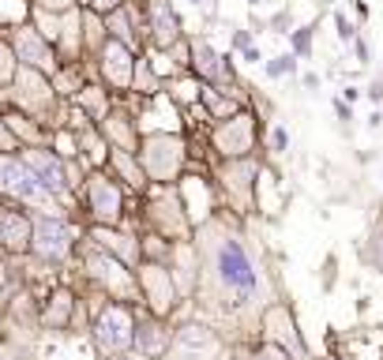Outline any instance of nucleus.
<instances>
[{
	"label": "nucleus",
	"mask_w": 383,
	"mask_h": 360,
	"mask_svg": "<svg viewBox=\"0 0 383 360\" xmlns=\"http://www.w3.org/2000/svg\"><path fill=\"white\" fill-rule=\"evenodd\" d=\"M248 4H259V0H248Z\"/></svg>",
	"instance_id": "de8ad7c7"
},
{
	"label": "nucleus",
	"mask_w": 383,
	"mask_h": 360,
	"mask_svg": "<svg viewBox=\"0 0 383 360\" xmlns=\"http://www.w3.org/2000/svg\"><path fill=\"white\" fill-rule=\"evenodd\" d=\"M79 312V293L72 285H53L42 297V330H72Z\"/></svg>",
	"instance_id": "412c9836"
},
{
	"label": "nucleus",
	"mask_w": 383,
	"mask_h": 360,
	"mask_svg": "<svg viewBox=\"0 0 383 360\" xmlns=\"http://www.w3.org/2000/svg\"><path fill=\"white\" fill-rule=\"evenodd\" d=\"M83 233H79L75 218L68 214H45V210H34V236H31V259L45 263V266H68L75 263V248Z\"/></svg>",
	"instance_id": "20e7f679"
},
{
	"label": "nucleus",
	"mask_w": 383,
	"mask_h": 360,
	"mask_svg": "<svg viewBox=\"0 0 383 360\" xmlns=\"http://www.w3.org/2000/svg\"><path fill=\"white\" fill-rule=\"evenodd\" d=\"M11 90H16V98H11V102H16L19 113L34 116L38 124H45V128L57 124V87H53L49 75L34 72V68H23V64H19L16 79H11Z\"/></svg>",
	"instance_id": "1a4fd4ad"
},
{
	"label": "nucleus",
	"mask_w": 383,
	"mask_h": 360,
	"mask_svg": "<svg viewBox=\"0 0 383 360\" xmlns=\"http://www.w3.org/2000/svg\"><path fill=\"white\" fill-rule=\"evenodd\" d=\"M109 360H147L143 353H136V349H128V353H121V356H109Z\"/></svg>",
	"instance_id": "37998d69"
},
{
	"label": "nucleus",
	"mask_w": 383,
	"mask_h": 360,
	"mask_svg": "<svg viewBox=\"0 0 383 360\" xmlns=\"http://www.w3.org/2000/svg\"><path fill=\"white\" fill-rule=\"evenodd\" d=\"M34 8H45V11H68V8H75V0H34Z\"/></svg>",
	"instance_id": "e433bc0d"
},
{
	"label": "nucleus",
	"mask_w": 383,
	"mask_h": 360,
	"mask_svg": "<svg viewBox=\"0 0 383 360\" xmlns=\"http://www.w3.org/2000/svg\"><path fill=\"white\" fill-rule=\"evenodd\" d=\"M361 259L368 266H376V271H383V214L372 222V229H368V240L361 248Z\"/></svg>",
	"instance_id": "7c9ffc66"
},
{
	"label": "nucleus",
	"mask_w": 383,
	"mask_h": 360,
	"mask_svg": "<svg viewBox=\"0 0 383 360\" xmlns=\"http://www.w3.org/2000/svg\"><path fill=\"white\" fill-rule=\"evenodd\" d=\"M368 98L379 102V98H383V83H372V87H368Z\"/></svg>",
	"instance_id": "a18cd8bd"
},
{
	"label": "nucleus",
	"mask_w": 383,
	"mask_h": 360,
	"mask_svg": "<svg viewBox=\"0 0 383 360\" xmlns=\"http://www.w3.org/2000/svg\"><path fill=\"white\" fill-rule=\"evenodd\" d=\"M109 177H117L124 184V192H131V195H143L151 188V180H147V173H143V165H139V154H131V151H109Z\"/></svg>",
	"instance_id": "5701e85b"
},
{
	"label": "nucleus",
	"mask_w": 383,
	"mask_h": 360,
	"mask_svg": "<svg viewBox=\"0 0 383 360\" xmlns=\"http://www.w3.org/2000/svg\"><path fill=\"white\" fill-rule=\"evenodd\" d=\"M169 338H173V327L169 319H158L151 315L147 308H136V345L131 349L143 353L147 360H166V349H169Z\"/></svg>",
	"instance_id": "aec40b11"
},
{
	"label": "nucleus",
	"mask_w": 383,
	"mask_h": 360,
	"mask_svg": "<svg viewBox=\"0 0 383 360\" xmlns=\"http://www.w3.org/2000/svg\"><path fill=\"white\" fill-rule=\"evenodd\" d=\"M151 42L158 49H173L180 42V19L169 0H151Z\"/></svg>",
	"instance_id": "b1692460"
},
{
	"label": "nucleus",
	"mask_w": 383,
	"mask_h": 360,
	"mask_svg": "<svg viewBox=\"0 0 383 360\" xmlns=\"http://www.w3.org/2000/svg\"><path fill=\"white\" fill-rule=\"evenodd\" d=\"M256 177H259V165L252 158H233L218 169V188L226 195V203L237 218L252 214L256 210Z\"/></svg>",
	"instance_id": "f8f14e48"
},
{
	"label": "nucleus",
	"mask_w": 383,
	"mask_h": 360,
	"mask_svg": "<svg viewBox=\"0 0 383 360\" xmlns=\"http://www.w3.org/2000/svg\"><path fill=\"white\" fill-rule=\"evenodd\" d=\"M222 353H226V334L203 319H188L173 327L166 360H222Z\"/></svg>",
	"instance_id": "9d476101"
},
{
	"label": "nucleus",
	"mask_w": 383,
	"mask_h": 360,
	"mask_svg": "<svg viewBox=\"0 0 383 360\" xmlns=\"http://www.w3.org/2000/svg\"><path fill=\"white\" fill-rule=\"evenodd\" d=\"M312 53V26H301L293 31V57H308Z\"/></svg>",
	"instance_id": "f704fd0d"
},
{
	"label": "nucleus",
	"mask_w": 383,
	"mask_h": 360,
	"mask_svg": "<svg viewBox=\"0 0 383 360\" xmlns=\"http://www.w3.org/2000/svg\"><path fill=\"white\" fill-rule=\"evenodd\" d=\"M237 360H293L282 345H274L267 338H259V342H244V345H237Z\"/></svg>",
	"instance_id": "c85d7f7f"
},
{
	"label": "nucleus",
	"mask_w": 383,
	"mask_h": 360,
	"mask_svg": "<svg viewBox=\"0 0 383 360\" xmlns=\"http://www.w3.org/2000/svg\"><path fill=\"white\" fill-rule=\"evenodd\" d=\"M23 146H19V139L11 136V128H8V120L0 116V154H19Z\"/></svg>",
	"instance_id": "72a5a7b5"
},
{
	"label": "nucleus",
	"mask_w": 383,
	"mask_h": 360,
	"mask_svg": "<svg viewBox=\"0 0 383 360\" xmlns=\"http://www.w3.org/2000/svg\"><path fill=\"white\" fill-rule=\"evenodd\" d=\"M19 158L31 165V173L38 177V184H42L49 195H57L64 207L75 203V192H72V184H68V173H64V158H57L49 146H23Z\"/></svg>",
	"instance_id": "f3484780"
},
{
	"label": "nucleus",
	"mask_w": 383,
	"mask_h": 360,
	"mask_svg": "<svg viewBox=\"0 0 383 360\" xmlns=\"http://www.w3.org/2000/svg\"><path fill=\"white\" fill-rule=\"evenodd\" d=\"M353 42H357V57H361V64H368V60H372V49H368V45L361 42V38H353Z\"/></svg>",
	"instance_id": "a19ab883"
},
{
	"label": "nucleus",
	"mask_w": 383,
	"mask_h": 360,
	"mask_svg": "<svg viewBox=\"0 0 383 360\" xmlns=\"http://www.w3.org/2000/svg\"><path fill=\"white\" fill-rule=\"evenodd\" d=\"M320 360H342V356H335V353H327V356H320Z\"/></svg>",
	"instance_id": "49530a36"
},
{
	"label": "nucleus",
	"mask_w": 383,
	"mask_h": 360,
	"mask_svg": "<svg viewBox=\"0 0 383 360\" xmlns=\"http://www.w3.org/2000/svg\"><path fill=\"white\" fill-rule=\"evenodd\" d=\"M200 102L207 105V113L210 116H215V120H230L233 113H241V109H237V102L233 98H226V94H218V90L215 87H200Z\"/></svg>",
	"instance_id": "c756f323"
},
{
	"label": "nucleus",
	"mask_w": 383,
	"mask_h": 360,
	"mask_svg": "<svg viewBox=\"0 0 383 360\" xmlns=\"http://www.w3.org/2000/svg\"><path fill=\"white\" fill-rule=\"evenodd\" d=\"M0 199H11V203L31 207V210H45V214H68L72 218V210L38 184V177L19 154H0Z\"/></svg>",
	"instance_id": "423d86ee"
},
{
	"label": "nucleus",
	"mask_w": 383,
	"mask_h": 360,
	"mask_svg": "<svg viewBox=\"0 0 383 360\" xmlns=\"http://www.w3.org/2000/svg\"><path fill=\"white\" fill-rule=\"evenodd\" d=\"M256 136H259L256 116L241 109L230 120H218L215 131H210V143H215V151L222 154V162H233V158H252Z\"/></svg>",
	"instance_id": "4468645a"
},
{
	"label": "nucleus",
	"mask_w": 383,
	"mask_h": 360,
	"mask_svg": "<svg viewBox=\"0 0 383 360\" xmlns=\"http://www.w3.org/2000/svg\"><path fill=\"white\" fill-rule=\"evenodd\" d=\"M271 146H274V151H286V146H289V131H286L282 124L271 131Z\"/></svg>",
	"instance_id": "4c0bfd02"
},
{
	"label": "nucleus",
	"mask_w": 383,
	"mask_h": 360,
	"mask_svg": "<svg viewBox=\"0 0 383 360\" xmlns=\"http://www.w3.org/2000/svg\"><path fill=\"white\" fill-rule=\"evenodd\" d=\"M136 53H131L124 42L109 38L102 49H98V68H102V79L109 83V90H131L136 83Z\"/></svg>",
	"instance_id": "a211bd4d"
},
{
	"label": "nucleus",
	"mask_w": 383,
	"mask_h": 360,
	"mask_svg": "<svg viewBox=\"0 0 383 360\" xmlns=\"http://www.w3.org/2000/svg\"><path fill=\"white\" fill-rule=\"evenodd\" d=\"M248 45H252V31H237V34H233V49L244 53Z\"/></svg>",
	"instance_id": "ea45409f"
},
{
	"label": "nucleus",
	"mask_w": 383,
	"mask_h": 360,
	"mask_svg": "<svg viewBox=\"0 0 383 360\" xmlns=\"http://www.w3.org/2000/svg\"><path fill=\"white\" fill-rule=\"evenodd\" d=\"M75 263L83 266V282L90 289H98L105 300H124V304H139V282H136V271L128 263H121L117 256H109L105 248L90 244L83 236L75 248Z\"/></svg>",
	"instance_id": "f03ea898"
},
{
	"label": "nucleus",
	"mask_w": 383,
	"mask_h": 360,
	"mask_svg": "<svg viewBox=\"0 0 383 360\" xmlns=\"http://www.w3.org/2000/svg\"><path fill=\"white\" fill-rule=\"evenodd\" d=\"M8 45H11V53H16V60L23 64V68H34V72H42V75H57V68H60V57H57V49H53L45 38H42V31L38 26H31V23H19V26H11V34H8Z\"/></svg>",
	"instance_id": "ddd939ff"
},
{
	"label": "nucleus",
	"mask_w": 383,
	"mask_h": 360,
	"mask_svg": "<svg viewBox=\"0 0 383 360\" xmlns=\"http://www.w3.org/2000/svg\"><path fill=\"white\" fill-rule=\"evenodd\" d=\"M90 345L102 360L109 356H121L136 345V304H124V300H105L102 308L90 319Z\"/></svg>",
	"instance_id": "39448f33"
},
{
	"label": "nucleus",
	"mask_w": 383,
	"mask_h": 360,
	"mask_svg": "<svg viewBox=\"0 0 383 360\" xmlns=\"http://www.w3.org/2000/svg\"><path fill=\"white\" fill-rule=\"evenodd\" d=\"M259 338L282 345L293 360H312L308 345H305V338H301V330H297V319H293V312H289L286 300L267 304V312L259 315Z\"/></svg>",
	"instance_id": "2eb2a0df"
},
{
	"label": "nucleus",
	"mask_w": 383,
	"mask_h": 360,
	"mask_svg": "<svg viewBox=\"0 0 383 360\" xmlns=\"http://www.w3.org/2000/svg\"><path fill=\"white\" fill-rule=\"evenodd\" d=\"M19 72V60H16V53H11V45L0 38V90L11 87V79H16Z\"/></svg>",
	"instance_id": "2f4dec72"
},
{
	"label": "nucleus",
	"mask_w": 383,
	"mask_h": 360,
	"mask_svg": "<svg viewBox=\"0 0 383 360\" xmlns=\"http://www.w3.org/2000/svg\"><path fill=\"white\" fill-rule=\"evenodd\" d=\"M90 4H95L90 11H98V16H109V11H113V8H121L124 0H90Z\"/></svg>",
	"instance_id": "58836bf2"
},
{
	"label": "nucleus",
	"mask_w": 383,
	"mask_h": 360,
	"mask_svg": "<svg viewBox=\"0 0 383 360\" xmlns=\"http://www.w3.org/2000/svg\"><path fill=\"white\" fill-rule=\"evenodd\" d=\"M83 236L90 240V244L105 248L109 256H117L121 263H128L131 271L143 263V251H139V233H128L124 225H87Z\"/></svg>",
	"instance_id": "6ab92c4d"
},
{
	"label": "nucleus",
	"mask_w": 383,
	"mask_h": 360,
	"mask_svg": "<svg viewBox=\"0 0 383 360\" xmlns=\"http://www.w3.org/2000/svg\"><path fill=\"white\" fill-rule=\"evenodd\" d=\"M75 203L83 207L87 225H124L128 207H124V184L109 177V169H90Z\"/></svg>",
	"instance_id": "0eeeda50"
},
{
	"label": "nucleus",
	"mask_w": 383,
	"mask_h": 360,
	"mask_svg": "<svg viewBox=\"0 0 383 360\" xmlns=\"http://www.w3.org/2000/svg\"><path fill=\"white\" fill-rule=\"evenodd\" d=\"M136 282H139V304L158 319H169L180 304L177 278L166 263H139L136 266Z\"/></svg>",
	"instance_id": "9b49d317"
},
{
	"label": "nucleus",
	"mask_w": 383,
	"mask_h": 360,
	"mask_svg": "<svg viewBox=\"0 0 383 360\" xmlns=\"http://www.w3.org/2000/svg\"><path fill=\"white\" fill-rule=\"evenodd\" d=\"M139 199H143V210H139L143 233H158L173 240V244L195 236V218L184 207V195L177 192V184H151Z\"/></svg>",
	"instance_id": "7ed1b4c3"
},
{
	"label": "nucleus",
	"mask_w": 383,
	"mask_h": 360,
	"mask_svg": "<svg viewBox=\"0 0 383 360\" xmlns=\"http://www.w3.org/2000/svg\"><path fill=\"white\" fill-rule=\"evenodd\" d=\"M335 26H338V38H342V42H353V38H357V31H353V23H350L346 16H335Z\"/></svg>",
	"instance_id": "c9c22d12"
},
{
	"label": "nucleus",
	"mask_w": 383,
	"mask_h": 360,
	"mask_svg": "<svg viewBox=\"0 0 383 360\" xmlns=\"http://www.w3.org/2000/svg\"><path fill=\"white\" fill-rule=\"evenodd\" d=\"M105 31H109V38H117V42H124L131 53H139V31H136V11H131V4L124 0L121 8H113L109 16H105Z\"/></svg>",
	"instance_id": "a878e982"
},
{
	"label": "nucleus",
	"mask_w": 383,
	"mask_h": 360,
	"mask_svg": "<svg viewBox=\"0 0 383 360\" xmlns=\"http://www.w3.org/2000/svg\"><path fill=\"white\" fill-rule=\"evenodd\" d=\"M136 154L151 184H180L184 165H188V143L177 131H147Z\"/></svg>",
	"instance_id": "6e6552de"
},
{
	"label": "nucleus",
	"mask_w": 383,
	"mask_h": 360,
	"mask_svg": "<svg viewBox=\"0 0 383 360\" xmlns=\"http://www.w3.org/2000/svg\"><path fill=\"white\" fill-rule=\"evenodd\" d=\"M75 105H79V113H87L90 120H95V124H102L105 116H109V90L105 87H83L75 94Z\"/></svg>",
	"instance_id": "bb28decb"
},
{
	"label": "nucleus",
	"mask_w": 383,
	"mask_h": 360,
	"mask_svg": "<svg viewBox=\"0 0 383 360\" xmlns=\"http://www.w3.org/2000/svg\"><path fill=\"white\" fill-rule=\"evenodd\" d=\"M192 4H203V0H192Z\"/></svg>",
	"instance_id": "09e8293b"
},
{
	"label": "nucleus",
	"mask_w": 383,
	"mask_h": 360,
	"mask_svg": "<svg viewBox=\"0 0 383 360\" xmlns=\"http://www.w3.org/2000/svg\"><path fill=\"white\" fill-rule=\"evenodd\" d=\"M293 68H297V57H293V53H286V57H274V60H267V75H271V79L293 75Z\"/></svg>",
	"instance_id": "473e14b6"
},
{
	"label": "nucleus",
	"mask_w": 383,
	"mask_h": 360,
	"mask_svg": "<svg viewBox=\"0 0 383 360\" xmlns=\"http://www.w3.org/2000/svg\"><path fill=\"white\" fill-rule=\"evenodd\" d=\"M173 240L158 236V233H139V251H143V263H166L173 259Z\"/></svg>",
	"instance_id": "cd10ccee"
},
{
	"label": "nucleus",
	"mask_w": 383,
	"mask_h": 360,
	"mask_svg": "<svg viewBox=\"0 0 383 360\" xmlns=\"http://www.w3.org/2000/svg\"><path fill=\"white\" fill-rule=\"evenodd\" d=\"M192 72L200 75L207 87H215V83H222V79L233 75L230 57H218L207 42H192Z\"/></svg>",
	"instance_id": "393cba45"
},
{
	"label": "nucleus",
	"mask_w": 383,
	"mask_h": 360,
	"mask_svg": "<svg viewBox=\"0 0 383 360\" xmlns=\"http://www.w3.org/2000/svg\"><path fill=\"white\" fill-rule=\"evenodd\" d=\"M98 128H102V136L109 139L113 151H131V154L139 151V139L143 136H139V124H136V116H131V113L109 109V116H105Z\"/></svg>",
	"instance_id": "4be33fe9"
},
{
	"label": "nucleus",
	"mask_w": 383,
	"mask_h": 360,
	"mask_svg": "<svg viewBox=\"0 0 383 360\" xmlns=\"http://www.w3.org/2000/svg\"><path fill=\"white\" fill-rule=\"evenodd\" d=\"M195 251H200V282H195V308L203 323L218 327L222 334L244 327L259 330V315L274 304V285L267 278V266L248 244L237 218L230 214H207L195 222Z\"/></svg>",
	"instance_id": "f257e3e1"
},
{
	"label": "nucleus",
	"mask_w": 383,
	"mask_h": 360,
	"mask_svg": "<svg viewBox=\"0 0 383 360\" xmlns=\"http://www.w3.org/2000/svg\"><path fill=\"white\" fill-rule=\"evenodd\" d=\"M244 60H248V64H259V49L248 45V49H244Z\"/></svg>",
	"instance_id": "c03bdc74"
},
{
	"label": "nucleus",
	"mask_w": 383,
	"mask_h": 360,
	"mask_svg": "<svg viewBox=\"0 0 383 360\" xmlns=\"http://www.w3.org/2000/svg\"><path fill=\"white\" fill-rule=\"evenodd\" d=\"M335 113H338L342 120H353V113H350V105H346V102H335Z\"/></svg>",
	"instance_id": "79ce46f5"
},
{
	"label": "nucleus",
	"mask_w": 383,
	"mask_h": 360,
	"mask_svg": "<svg viewBox=\"0 0 383 360\" xmlns=\"http://www.w3.org/2000/svg\"><path fill=\"white\" fill-rule=\"evenodd\" d=\"M31 236H34V210L11 203V199H0V256L26 259L31 256Z\"/></svg>",
	"instance_id": "dca6fc26"
},
{
	"label": "nucleus",
	"mask_w": 383,
	"mask_h": 360,
	"mask_svg": "<svg viewBox=\"0 0 383 360\" xmlns=\"http://www.w3.org/2000/svg\"><path fill=\"white\" fill-rule=\"evenodd\" d=\"M327 4H331V0H327Z\"/></svg>",
	"instance_id": "8fccbe9b"
}]
</instances>
